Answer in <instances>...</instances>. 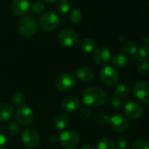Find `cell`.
<instances>
[{"instance_id": "277c9868", "label": "cell", "mask_w": 149, "mask_h": 149, "mask_svg": "<svg viewBox=\"0 0 149 149\" xmlns=\"http://www.w3.org/2000/svg\"><path fill=\"white\" fill-rule=\"evenodd\" d=\"M59 141L64 148L74 149L80 143V136L74 130H67L61 133Z\"/></svg>"}, {"instance_id": "5bb4252c", "label": "cell", "mask_w": 149, "mask_h": 149, "mask_svg": "<svg viewBox=\"0 0 149 149\" xmlns=\"http://www.w3.org/2000/svg\"><path fill=\"white\" fill-rule=\"evenodd\" d=\"M31 8L28 0H13L12 3L13 12L19 16H26Z\"/></svg>"}, {"instance_id": "603a6c76", "label": "cell", "mask_w": 149, "mask_h": 149, "mask_svg": "<svg viewBox=\"0 0 149 149\" xmlns=\"http://www.w3.org/2000/svg\"><path fill=\"white\" fill-rule=\"evenodd\" d=\"M97 149H116V144L113 139L104 138L98 142Z\"/></svg>"}, {"instance_id": "3957f363", "label": "cell", "mask_w": 149, "mask_h": 149, "mask_svg": "<svg viewBox=\"0 0 149 149\" xmlns=\"http://www.w3.org/2000/svg\"><path fill=\"white\" fill-rule=\"evenodd\" d=\"M59 24L60 19L53 11L44 13L39 19V26L45 32H51L54 30Z\"/></svg>"}, {"instance_id": "ffe728a7", "label": "cell", "mask_w": 149, "mask_h": 149, "mask_svg": "<svg viewBox=\"0 0 149 149\" xmlns=\"http://www.w3.org/2000/svg\"><path fill=\"white\" fill-rule=\"evenodd\" d=\"M111 61H112V64L114 67L118 68H123L127 66L128 58L122 54H118L113 56Z\"/></svg>"}, {"instance_id": "5b68a950", "label": "cell", "mask_w": 149, "mask_h": 149, "mask_svg": "<svg viewBox=\"0 0 149 149\" xmlns=\"http://www.w3.org/2000/svg\"><path fill=\"white\" fill-rule=\"evenodd\" d=\"M77 84L76 77L71 73H63L55 81V88L61 92H65L72 90Z\"/></svg>"}, {"instance_id": "83f0119b", "label": "cell", "mask_w": 149, "mask_h": 149, "mask_svg": "<svg viewBox=\"0 0 149 149\" xmlns=\"http://www.w3.org/2000/svg\"><path fill=\"white\" fill-rule=\"evenodd\" d=\"M132 149H149V140L138 139L133 142Z\"/></svg>"}, {"instance_id": "6da1fadb", "label": "cell", "mask_w": 149, "mask_h": 149, "mask_svg": "<svg viewBox=\"0 0 149 149\" xmlns=\"http://www.w3.org/2000/svg\"><path fill=\"white\" fill-rule=\"evenodd\" d=\"M83 101L88 107H99L107 101L105 91L96 86L88 87L83 93Z\"/></svg>"}, {"instance_id": "d4e9b609", "label": "cell", "mask_w": 149, "mask_h": 149, "mask_svg": "<svg viewBox=\"0 0 149 149\" xmlns=\"http://www.w3.org/2000/svg\"><path fill=\"white\" fill-rule=\"evenodd\" d=\"M147 57H148V54L146 52V50L143 47H139L138 50H137V52L133 55V61L135 62L140 63L142 61H146Z\"/></svg>"}, {"instance_id": "ba28073f", "label": "cell", "mask_w": 149, "mask_h": 149, "mask_svg": "<svg viewBox=\"0 0 149 149\" xmlns=\"http://www.w3.org/2000/svg\"><path fill=\"white\" fill-rule=\"evenodd\" d=\"M15 118L19 125H29L34 120V112L30 107L24 105L17 109L15 111Z\"/></svg>"}, {"instance_id": "4dcf8cb0", "label": "cell", "mask_w": 149, "mask_h": 149, "mask_svg": "<svg viewBox=\"0 0 149 149\" xmlns=\"http://www.w3.org/2000/svg\"><path fill=\"white\" fill-rule=\"evenodd\" d=\"M31 9H32V11H33L34 13H36V14H40V13H42L44 12V10H45V6H44V4H43L42 2H40V1H36V2H34V3L32 5Z\"/></svg>"}, {"instance_id": "8d00e7d4", "label": "cell", "mask_w": 149, "mask_h": 149, "mask_svg": "<svg viewBox=\"0 0 149 149\" xmlns=\"http://www.w3.org/2000/svg\"><path fill=\"white\" fill-rule=\"evenodd\" d=\"M143 48L147 54H149V38H146L143 43Z\"/></svg>"}, {"instance_id": "30bf717a", "label": "cell", "mask_w": 149, "mask_h": 149, "mask_svg": "<svg viewBox=\"0 0 149 149\" xmlns=\"http://www.w3.org/2000/svg\"><path fill=\"white\" fill-rule=\"evenodd\" d=\"M133 93L138 101L144 104H149V83L139 82L135 84Z\"/></svg>"}, {"instance_id": "f546056e", "label": "cell", "mask_w": 149, "mask_h": 149, "mask_svg": "<svg viewBox=\"0 0 149 149\" xmlns=\"http://www.w3.org/2000/svg\"><path fill=\"white\" fill-rule=\"evenodd\" d=\"M7 130L12 134H19L21 132V127L18 122H10L7 125Z\"/></svg>"}, {"instance_id": "836d02e7", "label": "cell", "mask_w": 149, "mask_h": 149, "mask_svg": "<svg viewBox=\"0 0 149 149\" xmlns=\"http://www.w3.org/2000/svg\"><path fill=\"white\" fill-rule=\"evenodd\" d=\"M111 105L113 108L118 109V108H120L123 105V101H122L121 98H119V97H118L116 96H113L111 98Z\"/></svg>"}, {"instance_id": "7402d4cb", "label": "cell", "mask_w": 149, "mask_h": 149, "mask_svg": "<svg viewBox=\"0 0 149 149\" xmlns=\"http://www.w3.org/2000/svg\"><path fill=\"white\" fill-rule=\"evenodd\" d=\"M11 100H12L13 104L15 105L18 108H20V107L24 106L25 104H26V97H25V95L23 93H21V92H19V91L13 94Z\"/></svg>"}, {"instance_id": "4fadbf2b", "label": "cell", "mask_w": 149, "mask_h": 149, "mask_svg": "<svg viewBox=\"0 0 149 149\" xmlns=\"http://www.w3.org/2000/svg\"><path fill=\"white\" fill-rule=\"evenodd\" d=\"M111 58V51L106 47H100L95 50L93 54V61L97 65H105L107 64Z\"/></svg>"}, {"instance_id": "ab89813d", "label": "cell", "mask_w": 149, "mask_h": 149, "mask_svg": "<svg viewBox=\"0 0 149 149\" xmlns=\"http://www.w3.org/2000/svg\"><path fill=\"white\" fill-rule=\"evenodd\" d=\"M44 1H45L46 3H47V4H51V3H54V2H55L56 0H44Z\"/></svg>"}, {"instance_id": "74e56055", "label": "cell", "mask_w": 149, "mask_h": 149, "mask_svg": "<svg viewBox=\"0 0 149 149\" xmlns=\"http://www.w3.org/2000/svg\"><path fill=\"white\" fill-rule=\"evenodd\" d=\"M49 142L52 143V144H56L58 142V139L54 136V135H52L50 138H49Z\"/></svg>"}, {"instance_id": "9c48e42d", "label": "cell", "mask_w": 149, "mask_h": 149, "mask_svg": "<svg viewBox=\"0 0 149 149\" xmlns=\"http://www.w3.org/2000/svg\"><path fill=\"white\" fill-rule=\"evenodd\" d=\"M21 141L28 148H34L40 143V135L37 131L27 128L21 133Z\"/></svg>"}, {"instance_id": "2e32d148", "label": "cell", "mask_w": 149, "mask_h": 149, "mask_svg": "<svg viewBox=\"0 0 149 149\" xmlns=\"http://www.w3.org/2000/svg\"><path fill=\"white\" fill-rule=\"evenodd\" d=\"M77 77L81 80L82 82H90L93 79L94 77V72L93 70L86 66L80 67L77 69L76 72Z\"/></svg>"}, {"instance_id": "f1b7e54d", "label": "cell", "mask_w": 149, "mask_h": 149, "mask_svg": "<svg viewBox=\"0 0 149 149\" xmlns=\"http://www.w3.org/2000/svg\"><path fill=\"white\" fill-rule=\"evenodd\" d=\"M83 19V14L81 13L80 10H73L70 13V20L74 23V24H78L81 22Z\"/></svg>"}, {"instance_id": "e575fe53", "label": "cell", "mask_w": 149, "mask_h": 149, "mask_svg": "<svg viewBox=\"0 0 149 149\" xmlns=\"http://www.w3.org/2000/svg\"><path fill=\"white\" fill-rule=\"evenodd\" d=\"M118 149H130V143L126 139H120L118 143Z\"/></svg>"}, {"instance_id": "52a82bcc", "label": "cell", "mask_w": 149, "mask_h": 149, "mask_svg": "<svg viewBox=\"0 0 149 149\" xmlns=\"http://www.w3.org/2000/svg\"><path fill=\"white\" fill-rule=\"evenodd\" d=\"M58 40L61 45L67 47H71L78 42V35L74 30L66 28L59 33Z\"/></svg>"}, {"instance_id": "44dd1931", "label": "cell", "mask_w": 149, "mask_h": 149, "mask_svg": "<svg viewBox=\"0 0 149 149\" xmlns=\"http://www.w3.org/2000/svg\"><path fill=\"white\" fill-rule=\"evenodd\" d=\"M55 8L58 13L64 15V14H67L70 11L71 7H70V3L68 0H58L55 6Z\"/></svg>"}, {"instance_id": "484cf974", "label": "cell", "mask_w": 149, "mask_h": 149, "mask_svg": "<svg viewBox=\"0 0 149 149\" xmlns=\"http://www.w3.org/2000/svg\"><path fill=\"white\" fill-rule=\"evenodd\" d=\"M139 47L137 46V44H135L134 42L132 41H128L126 43L124 44L123 46V50L124 52L126 54H129V55H134L135 53L137 52Z\"/></svg>"}, {"instance_id": "4316f807", "label": "cell", "mask_w": 149, "mask_h": 149, "mask_svg": "<svg viewBox=\"0 0 149 149\" xmlns=\"http://www.w3.org/2000/svg\"><path fill=\"white\" fill-rule=\"evenodd\" d=\"M138 71L142 76H149V61H145L139 63Z\"/></svg>"}, {"instance_id": "7a4b0ae2", "label": "cell", "mask_w": 149, "mask_h": 149, "mask_svg": "<svg viewBox=\"0 0 149 149\" xmlns=\"http://www.w3.org/2000/svg\"><path fill=\"white\" fill-rule=\"evenodd\" d=\"M18 30L22 36L31 37L38 30V22L33 16L26 15L19 20Z\"/></svg>"}, {"instance_id": "cb8c5ba5", "label": "cell", "mask_w": 149, "mask_h": 149, "mask_svg": "<svg viewBox=\"0 0 149 149\" xmlns=\"http://www.w3.org/2000/svg\"><path fill=\"white\" fill-rule=\"evenodd\" d=\"M130 94V88L125 84H119L115 89V95L119 98H125Z\"/></svg>"}, {"instance_id": "1f68e13d", "label": "cell", "mask_w": 149, "mask_h": 149, "mask_svg": "<svg viewBox=\"0 0 149 149\" xmlns=\"http://www.w3.org/2000/svg\"><path fill=\"white\" fill-rule=\"evenodd\" d=\"M110 117L105 113V112H98L95 116V120L101 125H104L107 122H109Z\"/></svg>"}, {"instance_id": "7c38bea8", "label": "cell", "mask_w": 149, "mask_h": 149, "mask_svg": "<svg viewBox=\"0 0 149 149\" xmlns=\"http://www.w3.org/2000/svg\"><path fill=\"white\" fill-rule=\"evenodd\" d=\"M124 111L128 118L132 119H136L142 116L143 108L139 104L136 102H129L125 104L124 107Z\"/></svg>"}, {"instance_id": "d590c367", "label": "cell", "mask_w": 149, "mask_h": 149, "mask_svg": "<svg viewBox=\"0 0 149 149\" xmlns=\"http://www.w3.org/2000/svg\"><path fill=\"white\" fill-rule=\"evenodd\" d=\"M6 142H7V139H6V135L2 132H0V149L5 148V146H6Z\"/></svg>"}, {"instance_id": "d6986e66", "label": "cell", "mask_w": 149, "mask_h": 149, "mask_svg": "<svg viewBox=\"0 0 149 149\" xmlns=\"http://www.w3.org/2000/svg\"><path fill=\"white\" fill-rule=\"evenodd\" d=\"M80 48L85 53H91L96 50L97 42L91 38H84L79 43Z\"/></svg>"}, {"instance_id": "9a60e30c", "label": "cell", "mask_w": 149, "mask_h": 149, "mask_svg": "<svg viewBox=\"0 0 149 149\" xmlns=\"http://www.w3.org/2000/svg\"><path fill=\"white\" fill-rule=\"evenodd\" d=\"M61 106H62V109L66 112L72 113V112L77 111L81 107V102L77 97H66L62 101Z\"/></svg>"}, {"instance_id": "ac0fdd59", "label": "cell", "mask_w": 149, "mask_h": 149, "mask_svg": "<svg viewBox=\"0 0 149 149\" xmlns=\"http://www.w3.org/2000/svg\"><path fill=\"white\" fill-rule=\"evenodd\" d=\"M69 122H70V120H69V118L67 114L60 113L54 118V125L57 130H64L68 126Z\"/></svg>"}, {"instance_id": "e0dca14e", "label": "cell", "mask_w": 149, "mask_h": 149, "mask_svg": "<svg viewBox=\"0 0 149 149\" xmlns=\"http://www.w3.org/2000/svg\"><path fill=\"white\" fill-rule=\"evenodd\" d=\"M14 114V108L13 104L8 103L0 104V121H8Z\"/></svg>"}, {"instance_id": "d6a6232c", "label": "cell", "mask_w": 149, "mask_h": 149, "mask_svg": "<svg viewBox=\"0 0 149 149\" xmlns=\"http://www.w3.org/2000/svg\"><path fill=\"white\" fill-rule=\"evenodd\" d=\"M79 117L83 119H88L90 118V117L91 116V111L90 109V107L88 106H84L82 107L79 111H78Z\"/></svg>"}, {"instance_id": "8992f818", "label": "cell", "mask_w": 149, "mask_h": 149, "mask_svg": "<svg viewBox=\"0 0 149 149\" xmlns=\"http://www.w3.org/2000/svg\"><path fill=\"white\" fill-rule=\"evenodd\" d=\"M99 77L101 81L104 84L109 87L115 86L119 79V76L118 71L111 66H106L104 67L99 74Z\"/></svg>"}, {"instance_id": "8fae6325", "label": "cell", "mask_w": 149, "mask_h": 149, "mask_svg": "<svg viewBox=\"0 0 149 149\" xmlns=\"http://www.w3.org/2000/svg\"><path fill=\"white\" fill-rule=\"evenodd\" d=\"M111 128L117 132H124L128 129L129 122L127 118L121 114H115L109 119Z\"/></svg>"}, {"instance_id": "f35d334b", "label": "cell", "mask_w": 149, "mask_h": 149, "mask_svg": "<svg viewBox=\"0 0 149 149\" xmlns=\"http://www.w3.org/2000/svg\"><path fill=\"white\" fill-rule=\"evenodd\" d=\"M81 149H97V147L91 144H87V145L84 146Z\"/></svg>"}]
</instances>
